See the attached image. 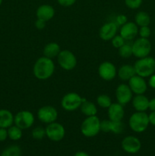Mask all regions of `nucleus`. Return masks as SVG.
Here are the masks:
<instances>
[{
    "mask_svg": "<svg viewBox=\"0 0 155 156\" xmlns=\"http://www.w3.org/2000/svg\"><path fill=\"white\" fill-rule=\"evenodd\" d=\"M143 0H125L126 6L131 9H137L141 5Z\"/></svg>",
    "mask_w": 155,
    "mask_h": 156,
    "instance_id": "2f4dec72",
    "label": "nucleus"
},
{
    "mask_svg": "<svg viewBox=\"0 0 155 156\" xmlns=\"http://www.w3.org/2000/svg\"><path fill=\"white\" fill-rule=\"evenodd\" d=\"M151 51V44L147 38H139L132 44V53L137 58H144Z\"/></svg>",
    "mask_w": 155,
    "mask_h": 156,
    "instance_id": "39448f33",
    "label": "nucleus"
},
{
    "mask_svg": "<svg viewBox=\"0 0 155 156\" xmlns=\"http://www.w3.org/2000/svg\"><path fill=\"white\" fill-rule=\"evenodd\" d=\"M36 15L37 18L48 21L51 20L55 15V9L50 5H42L36 9Z\"/></svg>",
    "mask_w": 155,
    "mask_h": 156,
    "instance_id": "a211bd4d",
    "label": "nucleus"
},
{
    "mask_svg": "<svg viewBox=\"0 0 155 156\" xmlns=\"http://www.w3.org/2000/svg\"><path fill=\"white\" fill-rule=\"evenodd\" d=\"M60 51V47H59V44L54 42L49 43L44 47L43 55L46 57L53 59V58L56 57V56H58Z\"/></svg>",
    "mask_w": 155,
    "mask_h": 156,
    "instance_id": "4be33fe9",
    "label": "nucleus"
},
{
    "mask_svg": "<svg viewBox=\"0 0 155 156\" xmlns=\"http://www.w3.org/2000/svg\"><path fill=\"white\" fill-rule=\"evenodd\" d=\"M100 131V120L97 116L88 117L81 126V132L86 137H94Z\"/></svg>",
    "mask_w": 155,
    "mask_h": 156,
    "instance_id": "20e7f679",
    "label": "nucleus"
},
{
    "mask_svg": "<svg viewBox=\"0 0 155 156\" xmlns=\"http://www.w3.org/2000/svg\"><path fill=\"white\" fill-rule=\"evenodd\" d=\"M148 108L151 111H155V98H152L151 100H149Z\"/></svg>",
    "mask_w": 155,
    "mask_h": 156,
    "instance_id": "58836bf2",
    "label": "nucleus"
},
{
    "mask_svg": "<svg viewBox=\"0 0 155 156\" xmlns=\"http://www.w3.org/2000/svg\"><path fill=\"white\" fill-rule=\"evenodd\" d=\"M135 24L139 27L148 26L150 23V15L145 12H139L135 15Z\"/></svg>",
    "mask_w": 155,
    "mask_h": 156,
    "instance_id": "b1692460",
    "label": "nucleus"
},
{
    "mask_svg": "<svg viewBox=\"0 0 155 156\" xmlns=\"http://www.w3.org/2000/svg\"><path fill=\"white\" fill-rule=\"evenodd\" d=\"M148 119L149 123H150V124L155 126V111H152V112L149 114Z\"/></svg>",
    "mask_w": 155,
    "mask_h": 156,
    "instance_id": "4c0bfd02",
    "label": "nucleus"
},
{
    "mask_svg": "<svg viewBox=\"0 0 155 156\" xmlns=\"http://www.w3.org/2000/svg\"><path fill=\"white\" fill-rule=\"evenodd\" d=\"M97 102L99 106L103 108H108L112 105L111 98L106 94H100V95H99L97 98Z\"/></svg>",
    "mask_w": 155,
    "mask_h": 156,
    "instance_id": "c85d7f7f",
    "label": "nucleus"
},
{
    "mask_svg": "<svg viewBox=\"0 0 155 156\" xmlns=\"http://www.w3.org/2000/svg\"><path fill=\"white\" fill-rule=\"evenodd\" d=\"M46 136V129L41 126H36L32 131V137L34 140H43Z\"/></svg>",
    "mask_w": 155,
    "mask_h": 156,
    "instance_id": "c756f323",
    "label": "nucleus"
},
{
    "mask_svg": "<svg viewBox=\"0 0 155 156\" xmlns=\"http://www.w3.org/2000/svg\"><path fill=\"white\" fill-rule=\"evenodd\" d=\"M111 41H111V42H112V45L114 47H115V48L119 49L125 44V41H126V40L119 34L115 35Z\"/></svg>",
    "mask_w": 155,
    "mask_h": 156,
    "instance_id": "7c9ffc66",
    "label": "nucleus"
},
{
    "mask_svg": "<svg viewBox=\"0 0 155 156\" xmlns=\"http://www.w3.org/2000/svg\"><path fill=\"white\" fill-rule=\"evenodd\" d=\"M83 100L84 99L77 93H68L62 98L61 105L65 111H74L80 108Z\"/></svg>",
    "mask_w": 155,
    "mask_h": 156,
    "instance_id": "423d86ee",
    "label": "nucleus"
},
{
    "mask_svg": "<svg viewBox=\"0 0 155 156\" xmlns=\"http://www.w3.org/2000/svg\"><path fill=\"white\" fill-rule=\"evenodd\" d=\"M34 123V116L31 112L22 111L14 117V123L21 129H27Z\"/></svg>",
    "mask_w": 155,
    "mask_h": 156,
    "instance_id": "0eeeda50",
    "label": "nucleus"
},
{
    "mask_svg": "<svg viewBox=\"0 0 155 156\" xmlns=\"http://www.w3.org/2000/svg\"><path fill=\"white\" fill-rule=\"evenodd\" d=\"M116 69L110 62H104L99 66L98 73L101 79L106 81L112 80L116 76Z\"/></svg>",
    "mask_w": 155,
    "mask_h": 156,
    "instance_id": "ddd939ff",
    "label": "nucleus"
},
{
    "mask_svg": "<svg viewBox=\"0 0 155 156\" xmlns=\"http://www.w3.org/2000/svg\"><path fill=\"white\" fill-rule=\"evenodd\" d=\"M129 126L135 133H142L147 129L149 125L148 115L144 112H139L132 114L129 118Z\"/></svg>",
    "mask_w": 155,
    "mask_h": 156,
    "instance_id": "7ed1b4c3",
    "label": "nucleus"
},
{
    "mask_svg": "<svg viewBox=\"0 0 155 156\" xmlns=\"http://www.w3.org/2000/svg\"><path fill=\"white\" fill-rule=\"evenodd\" d=\"M132 105L137 111L144 112L148 109L149 100L144 94H136L132 98Z\"/></svg>",
    "mask_w": 155,
    "mask_h": 156,
    "instance_id": "6ab92c4d",
    "label": "nucleus"
},
{
    "mask_svg": "<svg viewBox=\"0 0 155 156\" xmlns=\"http://www.w3.org/2000/svg\"><path fill=\"white\" fill-rule=\"evenodd\" d=\"M46 21L37 18V20H36V22H35V26H36V28L39 29V30H43V29L46 27Z\"/></svg>",
    "mask_w": 155,
    "mask_h": 156,
    "instance_id": "c9c22d12",
    "label": "nucleus"
},
{
    "mask_svg": "<svg viewBox=\"0 0 155 156\" xmlns=\"http://www.w3.org/2000/svg\"><path fill=\"white\" fill-rule=\"evenodd\" d=\"M8 137V129L5 128H0V142L5 141Z\"/></svg>",
    "mask_w": 155,
    "mask_h": 156,
    "instance_id": "f704fd0d",
    "label": "nucleus"
},
{
    "mask_svg": "<svg viewBox=\"0 0 155 156\" xmlns=\"http://www.w3.org/2000/svg\"><path fill=\"white\" fill-rule=\"evenodd\" d=\"M1 156H21V149L17 145H12L2 151Z\"/></svg>",
    "mask_w": 155,
    "mask_h": 156,
    "instance_id": "a878e982",
    "label": "nucleus"
},
{
    "mask_svg": "<svg viewBox=\"0 0 155 156\" xmlns=\"http://www.w3.org/2000/svg\"><path fill=\"white\" fill-rule=\"evenodd\" d=\"M122 148L129 154H135L140 151L141 148V141L137 137L128 136L125 137L121 143Z\"/></svg>",
    "mask_w": 155,
    "mask_h": 156,
    "instance_id": "9b49d317",
    "label": "nucleus"
},
{
    "mask_svg": "<svg viewBox=\"0 0 155 156\" xmlns=\"http://www.w3.org/2000/svg\"><path fill=\"white\" fill-rule=\"evenodd\" d=\"M77 0H57L58 3L64 7H69L73 5Z\"/></svg>",
    "mask_w": 155,
    "mask_h": 156,
    "instance_id": "72a5a7b5",
    "label": "nucleus"
},
{
    "mask_svg": "<svg viewBox=\"0 0 155 156\" xmlns=\"http://www.w3.org/2000/svg\"><path fill=\"white\" fill-rule=\"evenodd\" d=\"M22 135V129L17 126L16 125L15 126L12 125L10 127L8 128V136L13 141H18V140H21Z\"/></svg>",
    "mask_w": 155,
    "mask_h": 156,
    "instance_id": "393cba45",
    "label": "nucleus"
},
{
    "mask_svg": "<svg viewBox=\"0 0 155 156\" xmlns=\"http://www.w3.org/2000/svg\"><path fill=\"white\" fill-rule=\"evenodd\" d=\"M2 1H3V0H0V5H1L2 3Z\"/></svg>",
    "mask_w": 155,
    "mask_h": 156,
    "instance_id": "79ce46f5",
    "label": "nucleus"
},
{
    "mask_svg": "<svg viewBox=\"0 0 155 156\" xmlns=\"http://www.w3.org/2000/svg\"><path fill=\"white\" fill-rule=\"evenodd\" d=\"M58 62L65 70H71L77 65V59L72 52L62 50L58 55Z\"/></svg>",
    "mask_w": 155,
    "mask_h": 156,
    "instance_id": "6e6552de",
    "label": "nucleus"
},
{
    "mask_svg": "<svg viewBox=\"0 0 155 156\" xmlns=\"http://www.w3.org/2000/svg\"><path fill=\"white\" fill-rule=\"evenodd\" d=\"M136 75L141 77H150L155 72V59L146 56L136 61L134 65Z\"/></svg>",
    "mask_w": 155,
    "mask_h": 156,
    "instance_id": "f03ea898",
    "label": "nucleus"
},
{
    "mask_svg": "<svg viewBox=\"0 0 155 156\" xmlns=\"http://www.w3.org/2000/svg\"><path fill=\"white\" fill-rule=\"evenodd\" d=\"M119 54L123 58L130 57L132 53V44H124L121 47L119 48Z\"/></svg>",
    "mask_w": 155,
    "mask_h": 156,
    "instance_id": "cd10ccee",
    "label": "nucleus"
},
{
    "mask_svg": "<svg viewBox=\"0 0 155 156\" xmlns=\"http://www.w3.org/2000/svg\"><path fill=\"white\" fill-rule=\"evenodd\" d=\"M81 112L87 117H91V116H96L97 113V109L96 105L93 102L88 101L84 99L82 101L81 105L80 107Z\"/></svg>",
    "mask_w": 155,
    "mask_h": 156,
    "instance_id": "5701e85b",
    "label": "nucleus"
},
{
    "mask_svg": "<svg viewBox=\"0 0 155 156\" xmlns=\"http://www.w3.org/2000/svg\"><path fill=\"white\" fill-rule=\"evenodd\" d=\"M55 65L52 59L46 56L39 58L33 66V74L40 80H46L53 76Z\"/></svg>",
    "mask_w": 155,
    "mask_h": 156,
    "instance_id": "f257e3e1",
    "label": "nucleus"
},
{
    "mask_svg": "<svg viewBox=\"0 0 155 156\" xmlns=\"http://www.w3.org/2000/svg\"><path fill=\"white\" fill-rule=\"evenodd\" d=\"M74 156H90L87 152H83V151H80V152H77L74 154Z\"/></svg>",
    "mask_w": 155,
    "mask_h": 156,
    "instance_id": "a19ab883",
    "label": "nucleus"
},
{
    "mask_svg": "<svg viewBox=\"0 0 155 156\" xmlns=\"http://www.w3.org/2000/svg\"><path fill=\"white\" fill-rule=\"evenodd\" d=\"M125 111L123 109V105L119 103L112 104L108 108V116L109 119L112 121H122L124 117Z\"/></svg>",
    "mask_w": 155,
    "mask_h": 156,
    "instance_id": "f3484780",
    "label": "nucleus"
},
{
    "mask_svg": "<svg viewBox=\"0 0 155 156\" xmlns=\"http://www.w3.org/2000/svg\"><path fill=\"white\" fill-rule=\"evenodd\" d=\"M150 29L148 26H144V27H141V28L138 30V34H139L140 37L142 38H148L150 36Z\"/></svg>",
    "mask_w": 155,
    "mask_h": 156,
    "instance_id": "473e14b6",
    "label": "nucleus"
},
{
    "mask_svg": "<svg viewBox=\"0 0 155 156\" xmlns=\"http://www.w3.org/2000/svg\"><path fill=\"white\" fill-rule=\"evenodd\" d=\"M138 34V25L134 22H126L122 26L120 29V35L126 41H131L134 39Z\"/></svg>",
    "mask_w": 155,
    "mask_h": 156,
    "instance_id": "2eb2a0df",
    "label": "nucleus"
},
{
    "mask_svg": "<svg viewBox=\"0 0 155 156\" xmlns=\"http://www.w3.org/2000/svg\"><path fill=\"white\" fill-rule=\"evenodd\" d=\"M115 96L118 103L125 105L129 103L132 99V91L129 85L122 84L119 85L115 91Z\"/></svg>",
    "mask_w": 155,
    "mask_h": 156,
    "instance_id": "4468645a",
    "label": "nucleus"
},
{
    "mask_svg": "<svg viewBox=\"0 0 155 156\" xmlns=\"http://www.w3.org/2000/svg\"><path fill=\"white\" fill-rule=\"evenodd\" d=\"M124 130V124L122 121H112L109 120V132L115 134H120Z\"/></svg>",
    "mask_w": 155,
    "mask_h": 156,
    "instance_id": "bb28decb",
    "label": "nucleus"
},
{
    "mask_svg": "<svg viewBox=\"0 0 155 156\" xmlns=\"http://www.w3.org/2000/svg\"><path fill=\"white\" fill-rule=\"evenodd\" d=\"M129 86L132 93L136 94H143L147 88V83L143 77L135 75L129 80Z\"/></svg>",
    "mask_w": 155,
    "mask_h": 156,
    "instance_id": "f8f14e48",
    "label": "nucleus"
},
{
    "mask_svg": "<svg viewBox=\"0 0 155 156\" xmlns=\"http://www.w3.org/2000/svg\"><path fill=\"white\" fill-rule=\"evenodd\" d=\"M37 117L44 123H53L58 117V112L55 108L52 106H43L37 111Z\"/></svg>",
    "mask_w": 155,
    "mask_h": 156,
    "instance_id": "9d476101",
    "label": "nucleus"
},
{
    "mask_svg": "<svg viewBox=\"0 0 155 156\" xmlns=\"http://www.w3.org/2000/svg\"><path fill=\"white\" fill-rule=\"evenodd\" d=\"M14 123V116L10 111L0 109V128L8 129Z\"/></svg>",
    "mask_w": 155,
    "mask_h": 156,
    "instance_id": "aec40b11",
    "label": "nucleus"
},
{
    "mask_svg": "<svg viewBox=\"0 0 155 156\" xmlns=\"http://www.w3.org/2000/svg\"><path fill=\"white\" fill-rule=\"evenodd\" d=\"M117 24L114 22L106 23L100 28L99 34L103 41H110L115 36L117 32Z\"/></svg>",
    "mask_w": 155,
    "mask_h": 156,
    "instance_id": "dca6fc26",
    "label": "nucleus"
},
{
    "mask_svg": "<svg viewBox=\"0 0 155 156\" xmlns=\"http://www.w3.org/2000/svg\"><path fill=\"white\" fill-rule=\"evenodd\" d=\"M65 135V129L62 124L59 123H50L46 128V136L51 141L59 142L64 138Z\"/></svg>",
    "mask_w": 155,
    "mask_h": 156,
    "instance_id": "1a4fd4ad",
    "label": "nucleus"
},
{
    "mask_svg": "<svg viewBox=\"0 0 155 156\" xmlns=\"http://www.w3.org/2000/svg\"><path fill=\"white\" fill-rule=\"evenodd\" d=\"M116 21H117V23H118V24H122V25H123V24H126V23L127 22V18H126V17L125 16V15H119L118 17H117Z\"/></svg>",
    "mask_w": 155,
    "mask_h": 156,
    "instance_id": "e433bc0d",
    "label": "nucleus"
},
{
    "mask_svg": "<svg viewBox=\"0 0 155 156\" xmlns=\"http://www.w3.org/2000/svg\"><path fill=\"white\" fill-rule=\"evenodd\" d=\"M150 79H149V85H150L151 88H155V75H152L150 76Z\"/></svg>",
    "mask_w": 155,
    "mask_h": 156,
    "instance_id": "ea45409f",
    "label": "nucleus"
},
{
    "mask_svg": "<svg viewBox=\"0 0 155 156\" xmlns=\"http://www.w3.org/2000/svg\"><path fill=\"white\" fill-rule=\"evenodd\" d=\"M135 75H136V73H135L134 66H132L129 64L122 66L118 71L119 77L123 81H129L131 78L133 77Z\"/></svg>",
    "mask_w": 155,
    "mask_h": 156,
    "instance_id": "412c9836",
    "label": "nucleus"
}]
</instances>
